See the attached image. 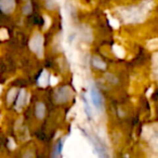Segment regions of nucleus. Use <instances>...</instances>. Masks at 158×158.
Here are the masks:
<instances>
[{
  "label": "nucleus",
  "mask_w": 158,
  "mask_h": 158,
  "mask_svg": "<svg viewBox=\"0 0 158 158\" xmlns=\"http://www.w3.org/2000/svg\"><path fill=\"white\" fill-rule=\"evenodd\" d=\"M91 98H92L93 104L99 108L102 104V98L101 94L99 93V91L97 90V88H92V90H91Z\"/></svg>",
  "instance_id": "nucleus-1"
},
{
  "label": "nucleus",
  "mask_w": 158,
  "mask_h": 158,
  "mask_svg": "<svg viewBox=\"0 0 158 158\" xmlns=\"http://www.w3.org/2000/svg\"><path fill=\"white\" fill-rule=\"evenodd\" d=\"M44 114V104H38L37 107H36V115L38 117H42Z\"/></svg>",
  "instance_id": "nucleus-2"
}]
</instances>
